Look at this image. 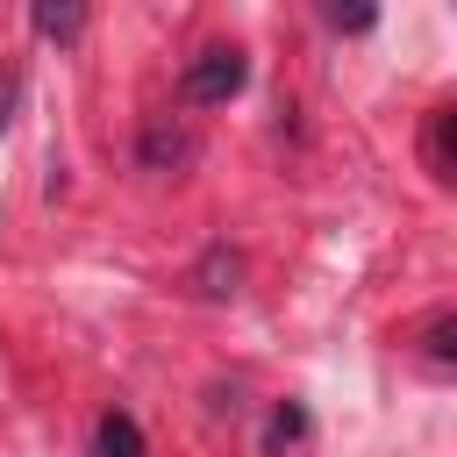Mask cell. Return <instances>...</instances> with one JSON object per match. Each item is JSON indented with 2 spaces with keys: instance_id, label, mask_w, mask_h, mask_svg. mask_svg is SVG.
I'll return each instance as SVG.
<instances>
[{
  "instance_id": "1",
  "label": "cell",
  "mask_w": 457,
  "mask_h": 457,
  "mask_svg": "<svg viewBox=\"0 0 457 457\" xmlns=\"http://www.w3.org/2000/svg\"><path fill=\"white\" fill-rule=\"evenodd\" d=\"M243 79H250V57L236 50V43H207V50H193L186 57V71H179V93L186 100H228V93H243Z\"/></svg>"
},
{
  "instance_id": "2",
  "label": "cell",
  "mask_w": 457,
  "mask_h": 457,
  "mask_svg": "<svg viewBox=\"0 0 457 457\" xmlns=\"http://www.w3.org/2000/svg\"><path fill=\"white\" fill-rule=\"evenodd\" d=\"M93 450H100V457H143V428H136V414H129V407H107L100 428H93Z\"/></svg>"
},
{
  "instance_id": "3",
  "label": "cell",
  "mask_w": 457,
  "mask_h": 457,
  "mask_svg": "<svg viewBox=\"0 0 457 457\" xmlns=\"http://www.w3.org/2000/svg\"><path fill=\"white\" fill-rule=\"evenodd\" d=\"M193 157V136L186 129H171V121H150L143 129V164L150 171H171V164H186Z\"/></svg>"
},
{
  "instance_id": "4",
  "label": "cell",
  "mask_w": 457,
  "mask_h": 457,
  "mask_svg": "<svg viewBox=\"0 0 457 457\" xmlns=\"http://www.w3.org/2000/svg\"><path fill=\"white\" fill-rule=\"evenodd\" d=\"M236 278H243V257H236V250H221V243L193 264V286H200L207 300H228V293H236Z\"/></svg>"
},
{
  "instance_id": "5",
  "label": "cell",
  "mask_w": 457,
  "mask_h": 457,
  "mask_svg": "<svg viewBox=\"0 0 457 457\" xmlns=\"http://www.w3.org/2000/svg\"><path fill=\"white\" fill-rule=\"evenodd\" d=\"M29 21H36V36H50V43H71V36L86 29V14H79V7H50V0H36V14H29Z\"/></svg>"
},
{
  "instance_id": "6",
  "label": "cell",
  "mask_w": 457,
  "mask_h": 457,
  "mask_svg": "<svg viewBox=\"0 0 457 457\" xmlns=\"http://www.w3.org/2000/svg\"><path fill=\"white\" fill-rule=\"evenodd\" d=\"M428 171L450 179V107H428Z\"/></svg>"
},
{
  "instance_id": "7",
  "label": "cell",
  "mask_w": 457,
  "mask_h": 457,
  "mask_svg": "<svg viewBox=\"0 0 457 457\" xmlns=\"http://www.w3.org/2000/svg\"><path fill=\"white\" fill-rule=\"evenodd\" d=\"M300 428H307V414H300V407H293V400H286V407H278V414H271V436H264V450H271V457H278V450H286V443H300Z\"/></svg>"
},
{
  "instance_id": "8",
  "label": "cell",
  "mask_w": 457,
  "mask_h": 457,
  "mask_svg": "<svg viewBox=\"0 0 457 457\" xmlns=\"http://www.w3.org/2000/svg\"><path fill=\"white\" fill-rule=\"evenodd\" d=\"M428 357H436V364H450V314H436V321H428Z\"/></svg>"
},
{
  "instance_id": "9",
  "label": "cell",
  "mask_w": 457,
  "mask_h": 457,
  "mask_svg": "<svg viewBox=\"0 0 457 457\" xmlns=\"http://www.w3.org/2000/svg\"><path fill=\"white\" fill-rule=\"evenodd\" d=\"M14 100H21V79L0 71V136H7V121H14Z\"/></svg>"
}]
</instances>
